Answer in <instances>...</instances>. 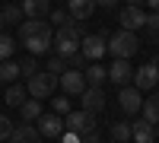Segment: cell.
Wrapping results in <instances>:
<instances>
[{"mask_svg": "<svg viewBox=\"0 0 159 143\" xmlns=\"http://www.w3.org/2000/svg\"><path fill=\"white\" fill-rule=\"evenodd\" d=\"M19 42L29 48L32 57H38L54 48V25L45 19H25V22H19Z\"/></svg>", "mask_w": 159, "mask_h": 143, "instance_id": "6da1fadb", "label": "cell"}, {"mask_svg": "<svg viewBox=\"0 0 159 143\" xmlns=\"http://www.w3.org/2000/svg\"><path fill=\"white\" fill-rule=\"evenodd\" d=\"M137 51H140V42H137V35L127 32V29L115 32V35L108 38V54H111L115 60H130Z\"/></svg>", "mask_w": 159, "mask_h": 143, "instance_id": "7a4b0ae2", "label": "cell"}, {"mask_svg": "<svg viewBox=\"0 0 159 143\" xmlns=\"http://www.w3.org/2000/svg\"><path fill=\"white\" fill-rule=\"evenodd\" d=\"M80 42H83V35H80L76 22L61 25V29L54 32V51H57V57H73L80 51Z\"/></svg>", "mask_w": 159, "mask_h": 143, "instance_id": "3957f363", "label": "cell"}, {"mask_svg": "<svg viewBox=\"0 0 159 143\" xmlns=\"http://www.w3.org/2000/svg\"><path fill=\"white\" fill-rule=\"evenodd\" d=\"M57 83H61V76L48 73V70H38V73H32V76H29L25 89H29V96H32V99H38V102H42V99H51V96H54Z\"/></svg>", "mask_w": 159, "mask_h": 143, "instance_id": "277c9868", "label": "cell"}, {"mask_svg": "<svg viewBox=\"0 0 159 143\" xmlns=\"http://www.w3.org/2000/svg\"><path fill=\"white\" fill-rule=\"evenodd\" d=\"M64 127H67V134H76V137L96 131V111H86V108L70 111L67 118H64Z\"/></svg>", "mask_w": 159, "mask_h": 143, "instance_id": "5b68a950", "label": "cell"}, {"mask_svg": "<svg viewBox=\"0 0 159 143\" xmlns=\"http://www.w3.org/2000/svg\"><path fill=\"white\" fill-rule=\"evenodd\" d=\"M118 22H121V29L127 32H137L147 25V13H143V7H121V13H118Z\"/></svg>", "mask_w": 159, "mask_h": 143, "instance_id": "8992f818", "label": "cell"}, {"mask_svg": "<svg viewBox=\"0 0 159 143\" xmlns=\"http://www.w3.org/2000/svg\"><path fill=\"white\" fill-rule=\"evenodd\" d=\"M134 86L140 89V92H150V89L159 86V67L156 64H143V67L134 70Z\"/></svg>", "mask_w": 159, "mask_h": 143, "instance_id": "52a82bcc", "label": "cell"}, {"mask_svg": "<svg viewBox=\"0 0 159 143\" xmlns=\"http://www.w3.org/2000/svg\"><path fill=\"white\" fill-rule=\"evenodd\" d=\"M118 105H121V111L127 114H137L143 108V92L137 86H121V92H118Z\"/></svg>", "mask_w": 159, "mask_h": 143, "instance_id": "ba28073f", "label": "cell"}, {"mask_svg": "<svg viewBox=\"0 0 159 143\" xmlns=\"http://www.w3.org/2000/svg\"><path fill=\"white\" fill-rule=\"evenodd\" d=\"M105 51H108V42H105L102 35H86L83 42H80V54H83L86 60H92V64H96Z\"/></svg>", "mask_w": 159, "mask_h": 143, "instance_id": "9c48e42d", "label": "cell"}, {"mask_svg": "<svg viewBox=\"0 0 159 143\" xmlns=\"http://www.w3.org/2000/svg\"><path fill=\"white\" fill-rule=\"evenodd\" d=\"M35 124H38V131H42V137H51V140H57V137L67 134V127H64V118H61V114H54V111H51V114H42Z\"/></svg>", "mask_w": 159, "mask_h": 143, "instance_id": "30bf717a", "label": "cell"}, {"mask_svg": "<svg viewBox=\"0 0 159 143\" xmlns=\"http://www.w3.org/2000/svg\"><path fill=\"white\" fill-rule=\"evenodd\" d=\"M89 83H86V76H83V70H67V73H61V89L67 96H83V89H86Z\"/></svg>", "mask_w": 159, "mask_h": 143, "instance_id": "8fae6325", "label": "cell"}, {"mask_svg": "<svg viewBox=\"0 0 159 143\" xmlns=\"http://www.w3.org/2000/svg\"><path fill=\"white\" fill-rule=\"evenodd\" d=\"M108 80L115 86H130L134 83V67H130V60H115L108 67Z\"/></svg>", "mask_w": 159, "mask_h": 143, "instance_id": "7c38bea8", "label": "cell"}, {"mask_svg": "<svg viewBox=\"0 0 159 143\" xmlns=\"http://www.w3.org/2000/svg\"><path fill=\"white\" fill-rule=\"evenodd\" d=\"M80 99H83V108H86V111H102V108H105V92H102V86H86Z\"/></svg>", "mask_w": 159, "mask_h": 143, "instance_id": "4fadbf2b", "label": "cell"}, {"mask_svg": "<svg viewBox=\"0 0 159 143\" xmlns=\"http://www.w3.org/2000/svg\"><path fill=\"white\" fill-rule=\"evenodd\" d=\"M92 10H96V0H67V13L73 16V22H83L92 16Z\"/></svg>", "mask_w": 159, "mask_h": 143, "instance_id": "5bb4252c", "label": "cell"}, {"mask_svg": "<svg viewBox=\"0 0 159 143\" xmlns=\"http://www.w3.org/2000/svg\"><path fill=\"white\" fill-rule=\"evenodd\" d=\"M22 13L25 19H45L51 13V0H22Z\"/></svg>", "mask_w": 159, "mask_h": 143, "instance_id": "9a60e30c", "label": "cell"}, {"mask_svg": "<svg viewBox=\"0 0 159 143\" xmlns=\"http://www.w3.org/2000/svg\"><path fill=\"white\" fill-rule=\"evenodd\" d=\"M10 143H42V131L32 127V124H19L16 131H13Z\"/></svg>", "mask_w": 159, "mask_h": 143, "instance_id": "2e32d148", "label": "cell"}, {"mask_svg": "<svg viewBox=\"0 0 159 143\" xmlns=\"http://www.w3.org/2000/svg\"><path fill=\"white\" fill-rule=\"evenodd\" d=\"M134 143H156V124H150L147 118L134 121Z\"/></svg>", "mask_w": 159, "mask_h": 143, "instance_id": "e0dca14e", "label": "cell"}, {"mask_svg": "<svg viewBox=\"0 0 159 143\" xmlns=\"http://www.w3.org/2000/svg\"><path fill=\"white\" fill-rule=\"evenodd\" d=\"M25 96H29V89H25V86L10 83V86H7V92H3V102H7L10 108H19L22 102H25Z\"/></svg>", "mask_w": 159, "mask_h": 143, "instance_id": "ac0fdd59", "label": "cell"}, {"mask_svg": "<svg viewBox=\"0 0 159 143\" xmlns=\"http://www.w3.org/2000/svg\"><path fill=\"white\" fill-rule=\"evenodd\" d=\"M19 114H22V121H25V124L38 121V118H42V102H38V99H25L22 105H19Z\"/></svg>", "mask_w": 159, "mask_h": 143, "instance_id": "d6986e66", "label": "cell"}, {"mask_svg": "<svg viewBox=\"0 0 159 143\" xmlns=\"http://www.w3.org/2000/svg\"><path fill=\"white\" fill-rule=\"evenodd\" d=\"M83 76L89 86H102L105 80H108V70L102 67V64H89V67H83Z\"/></svg>", "mask_w": 159, "mask_h": 143, "instance_id": "ffe728a7", "label": "cell"}, {"mask_svg": "<svg viewBox=\"0 0 159 143\" xmlns=\"http://www.w3.org/2000/svg\"><path fill=\"white\" fill-rule=\"evenodd\" d=\"M111 140H118V143L134 140V124H130V121H115L111 124Z\"/></svg>", "mask_w": 159, "mask_h": 143, "instance_id": "44dd1931", "label": "cell"}, {"mask_svg": "<svg viewBox=\"0 0 159 143\" xmlns=\"http://www.w3.org/2000/svg\"><path fill=\"white\" fill-rule=\"evenodd\" d=\"M143 118H147L150 124H159V92L156 96H150V99H143Z\"/></svg>", "mask_w": 159, "mask_h": 143, "instance_id": "7402d4cb", "label": "cell"}, {"mask_svg": "<svg viewBox=\"0 0 159 143\" xmlns=\"http://www.w3.org/2000/svg\"><path fill=\"white\" fill-rule=\"evenodd\" d=\"M16 76H22V70H19V64H13V60H3L0 64V83H16Z\"/></svg>", "mask_w": 159, "mask_h": 143, "instance_id": "603a6c76", "label": "cell"}, {"mask_svg": "<svg viewBox=\"0 0 159 143\" xmlns=\"http://www.w3.org/2000/svg\"><path fill=\"white\" fill-rule=\"evenodd\" d=\"M0 16H3V22H25V13L16 3H7L3 10H0Z\"/></svg>", "mask_w": 159, "mask_h": 143, "instance_id": "cb8c5ba5", "label": "cell"}, {"mask_svg": "<svg viewBox=\"0 0 159 143\" xmlns=\"http://www.w3.org/2000/svg\"><path fill=\"white\" fill-rule=\"evenodd\" d=\"M13 51H16V42H13L7 32H0V64H3V60H10V54H13Z\"/></svg>", "mask_w": 159, "mask_h": 143, "instance_id": "d4e9b609", "label": "cell"}, {"mask_svg": "<svg viewBox=\"0 0 159 143\" xmlns=\"http://www.w3.org/2000/svg\"><path fill=\"white\" fill-rule=\"evenodd\" d=\"M45 70H48V73H54V76H61V73H67V70H70V64H67V57H57V54H54V57L48 60V67H45Z\"/></svg>", "mask_w": 159, "mask_h": 143, "instance_id": "484cf974", "label": "cell"}, {"mask_svg": "<svg viewBox=\"0 0 159 143\" xmlns=\"http://www.w3.org/2000/svg\"><path fill=\"white\" fill-rule=\"evenodd\" d=\"M48 22H54L57 29H61V25H70V22H73V16H70L67 10H51V13H48Z\"/></svg>", "mask_w": 159, "mask_h": 143, "instance_id": "4316f807", "label": "cell"}, {"mask_svg": "<svg viewBox=\"0 0 159 143\" xmlns=\"http://www.w3.org/2000/svg\"><path fill=\"white\" fill-rule=\"evenodd\" d=\"M51 108H54V114H61V118H67V114L73 111V108H70V99H67V96H61V99H51Z\"/></svg>", "mask_w": 159, "mask_h": 143, "instance_id": "83f0119b", "label": "cell"}, {"mask_svg": "<svg viewBox=\"0 0 159 143\" xmlns=\"http://www.w3.org/2000/svg\"><path fill=\"white\" fill-rule=\"evenodd\" d=\"M143 29H147L153 38L159 35V10H153V13H147V25H143Z\"/></svg>", "mask_w": 159, "mask_h": 143, "instance_id": "f1b7e54d", "label": "cell"}, {"mask_svg": "<svg viewBox=\"0 0 159 143\" xmlns=\"http://www.w3.org/2000/svg\"><path fill=\"white\" fill-rule=\"evenodd\" d=\"M13 131H16V127H13V121L7 118V114H0V143L10 140V137H13Z\"/></svg>", "mask_w": 159, "mask_h": 143, "instance_id": "f546056e", "label": "cell"}, {"mask_svg": "<svg viewBox=\"0 0 159 143\" xmlns=\"http://www.w3.org/2000/svg\"><path fill=\"white\" fill-rule=\"evenodd\" d=\"M19 70H22V76H32V73H38V64H35V57L29 54L25 60H19Z\"/></svg>", "mask_w": 159, "mask_h": 143, "instance_id": "4dcf8cb0", "label": "cell"}, {"mask_svg": "<svg viewBox=\"0 0 159 143\" xmlns=\"http://www.w3.org/2000/svg\"><path fill=\"white\" fill-rule=\"evenodd\" d=\"M83 143H102V137L96 131H89V134H83Z\"/></svg>", "mask_w": 159, "mask_h": 143, "instance_id": "1f68e13d", "label": "cell"}, {"mask_svg": "<svg viewBox=\"0 0 159 143\" xmlns=\"http://www.w3.org/2000/svg\"><path fill=\"white\" fill-rule=\"evenodd\" d=\"M61 140H64V143H83V137H76V134H64Z\"/></svg>", "mask_w": 159, "mask_h": 143, "instance_id": "d6a6232c", "label": "cell"}, {"mask_svg": "<svg viewBox=\"0 0 159 143\" xmlns=\"http://www.w3.org/2000/svg\"><path fill=\"white\" fill-rule=\"evenodd\" d=\"M118 3V0H96V7H105V10H108V7H115Z\"/></svg>", "mask_w": 159, "mask_h": 143, "instance_id": "836d02e7", "label": "cell"}, {"mask_svg": "<svg viewBox=\"0 0 159 143\" xmlns=\"http://www.w3.org/2000/svg\"><path fill=\"white\" fill-rule=\"evenodd\" d=\"M143 3H147L150 10H159V0H143Z\"/></svg>", "mask_w": 159, "mask_h": 143, "instance_id": "e575fe53", "label": "cell"}, {"mask_svg": "<svg viewBox=\"0 0 159 143\" xmlns=\"http://www.w3.org/2000/svg\"><path fill=\"white\" fill-rule=\"evenodd\" d=\"M0 32H3V16H0Z\"/></svg>", "mask_w": 159, "mask_h": 143, "instance_id": "d590c367", "label": "cell"}, {"mask_svg": "<svg viewBox=\"0 0 159 143\" xmlns=\"http://www.w3.org/2000/svg\"><path fill=\"white\" fill-rule=\"evenodd\" d=\"M156 45H159V35H156Z\"/></svg>", "mask_w": 159, "mask_h": 143, "instance_id": "8d00e7d4", "label": "cell"}, {"mask_svg": "<svg viewBox=\"0 0 159 143\" xmlns=\"http://www.w3.org/2000/svg\"><path fill=\"white\" fill-rule=\"evenodd\" d=\"M156 137H159V131H156Z\"/></svg>", "mask_w": 159, "mask_h": 143, "instance_id": "74e56055", "label": "cell"}]
</instances>
